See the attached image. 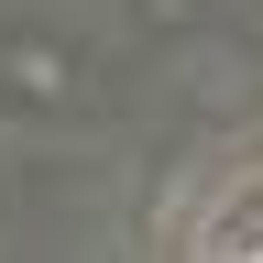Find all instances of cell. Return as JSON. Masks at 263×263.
Returning a JSON list of instances; mask_svg holds the SVG:
<instances>
[{
    "label": "cell",
    "mask_w": 263,
    "mask_h": 263,
    "mask_svg": "<svg viewBox=\"0 0 263 263\" xmlns=\"http://www.w3.org/2000/svg\"><path fill=\"white\" fill-rule=\"evenodd\" d=\"M219 263H241V252H219Z\"/></svg>",
    "instance_id": "cell-1"
}]
</instances>
